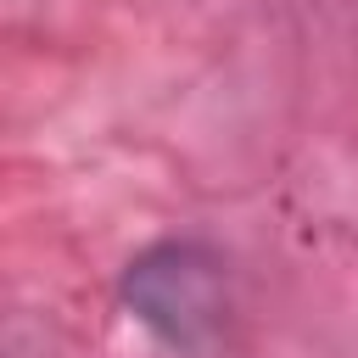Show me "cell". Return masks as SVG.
Listing matches in <instances>:
<instances>
[{
  "mask_svg": "<svg viewBox=\"0 0 358 358\" xmlns=\"http://www.w3.org/2000/svg\"><path fill=\"white\" fill-rule=\"evenodd\" d=\"M123 302L179 352H213L229 324L224 257L201 241H157L123 274Z\"/></svg>",
  "mask_w": 358,
  "mask_h": 358,
  "instance_id": "1",
  "label": "cell"
}]
</instances>
